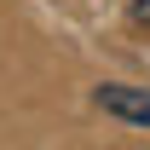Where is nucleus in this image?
Masks as SVG:
<instances>
[{"label": "nucleus", "instance_id": "f257e3e1", "mask_svg": "<svg viewBox=\"0 0 150 150\" xmlns=\"http://www.w3.org/2000/svg\"><path fill=\"white\" fill-rule=\"evenodd\" d=\"M93 98H98V110H110V115H121V121H139V127H150V93H144V87L104 81Z\"/></svg>", "mask_w": 150, "mask_h": 150}, {"label": "nucleus", "instance_id": "f03ea898", "mask_svg": "<svg viewBox=\"0 0 150 150\" xmlns=\"http://www.w3.org/2000/svg\"><path fill=\"white\" fill-rule=\"evenodd\" d=\"M133 18H139V23H150V0H133Z\"/></svg>", "mask_w": 150, "mask_h": 150}]
</instances>
